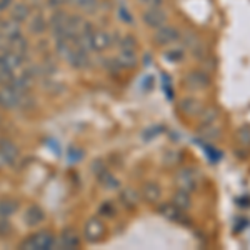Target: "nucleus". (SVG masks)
Instances as JSON below:
<instances>
[{
  "instance_id": "f257e3e1",
  "label": "nucleus",
  "mask_w": 250,
  "mask_h": 250,
  "mask_svg": "<svg viewBox=\"0 0 250 250\" xmlns=\"http://www.w3.org/2000/svg\"><path fill=\"white\" fill-rule=\"evenodd\" d=\"M142 20L147 27L157 30V29H160V27L167 25L168 14L162 9V7H148V9L142 14Z\"/></svg>"
},
{
  "instance_id": "f03ea898",
  "label": "nucleus",
  "mask_w": 250,
  "mask_h": 250,
  "mask_svg": "<svg viewBox=\"0 0 250 250\" xmlns=\"http://www.w3.org/2000/svg\"><path fill=\"white\" fill-rule=\"evenodd\" d=\"M184 83L187 85L188 90H207L210 87L212 80L204 70H192L185 75Z\"/></svg>"
},
{
  "instance_id": "7ed1b4c3",
  "label": "nucleus",
  "mask_w": 250,
  "mask_h": 250,
  "mask_svg": "<svg viewBox=\"0 0 250 250\" xmlns=\"http://www.w3.org/2000/svg\"><path fill=\"white\" fill-rule=\"evenodd\" d=\"M0 105L5 108H19L25 105V94H19L14 88L3 87L0 90Z\"/></svg>"
},
{
  "instance_id": "20e7f679",
  "label": "nucleus",
  "mask_w": 250,
  "mask_h": 250,
  "mask_svg": "<svg viewBox=\"0 0 250 250\" xmlns=\"http://www.w3.org/2000/svg\"><path fill=\"white\" fill-rule=\"evenodd\" d=\"M177 185H179L180 190L193 192L199 187V175L193 168H182V170L177 172Z\"/></svg>"
},
{
  "instance_id": "39448f33",
  "label": "nucleus",
  "mask_w": 250,
  "mask_h": 250,
  "mask_svg": "<svg viewBox=\"0 0 250 250\" xmlns=\"http://www.w3.org/2000/svg\"><path fill=\"white\" fill-rule=\"evenodd\" d=\"M55 244V239L54 235H50L48 232H40V233H35L32 235L29 240H25L22 244L23 249H42V250H47V249H52Z\"/></svg>"
},
{
  "instance_id": "423d86ee",
  "label": "nucleus",
  "mask_w": 250,
  "mask_h": 250,
  "mask_svg": "<svg viewBox=\"0 0 250 250\" xmlns=\"http://www.w3.org/2000/svg\"><path fill=\"white\" fill-rule=\"evenodd\" d=\"M67 62L75 68H85L88 67V52L82 45H79L77 42H74L70 54L67 55Z\"/></svg>"
},
{
  "instance_id": "0eeeda50",
  "label": "nucleus",
  "mask_w": 250,
  "mask_h": 250,
  "mask_svg": "<svg viewBox=\"0 0 250 250\" xmlns=\"http://www.w3.org/2000/svg\"><path fill=\"white\" fill-rule=\"evenodd\" d=\"M83 235L88 242H99L105 235V225L99 219H90L83 227Z\"/></svg>"
},
{
  "instance_id": "6e6552de",
  "label": "nucleus",
  "mask_w": 250,
  "mask_h": 250,
  "mask_svg": "<svg viewBox=\"0 0 250 250\" xmlns=\"http://www.w3.org/2000/svg\"><path fill=\"white\" fill-rule=\"evenodd\" d=\"M112 47V35L105 30H95L92 32L90 39V52H104Z\"/></svg>"
},
{
  "instance_id": "1a4fd4ad",
  "label": "nucleus",
  "mask_w": 250,
  "mask_h": 250,
  "mask_svg": "<svg viewBox=\"0 0 250 250\" xmlns=\"http://www.w3.org/2000/svg\"><path fill=\"white\" fill-rule=\"evenodd\" d=\"M180 39V32L175 29V27L170 25H164L160 29H157L154 40L157 45H168V43H173L175 40Z\"/></svg>"
},
{
  "instance_id": "9d476101",
  "label": "nucleus",
  "mask_w": 250,
  "mask_h": 250,
  "mask_svg": "<svg viewBox=\"0 0 250 250\" xmlns=\"http://www.w3.org/2000/svg\"><path fill=\"white\" fill-rule=\"evenodd\" d=\"M115 63L120 68H125V70H130V68H135L137 63H139V59H137L135 52H127V50H120L119 57H117Z\"/></svg>"
},
{
  "instance_id": "9b49d317",
  "label": "nucleus",
  "mask_w": 250,
  "mask_h": 250,
  "mask_svg": "<svg viewBox=\"0 0 250 250\" xmlns=\"http://www.w3.org/2000/svg\"><path fill=\"white\" fill-rule=\"evenodd\" d=\"M160 195H162V190L155 182H147L142 187V197L148 204H157L160 200Z\"/></svg>"
},
{
  "instance_id": "f8f14e48",
  "label": "nucleus",
  "mask_w": 250,
  "mask_h": 250,
  "mask_svg": "<svg viewBox=\"0 0 250 250\" xmlns=\"http://www.w3.org/2000/svg\"><path fill=\"white\" fill-rule=\"evenodd\" d=\"M159 213H162V217H165L167 220H172V222L184 220V212L180 210V208H177L173 204H162V205H159Z\"/></svg>"
},
{
  "instance_id": "ddd939ff",
  "label": "nucleus",
  "mask_w": 250,
  "mask_h": 250,
  "mask_svg": "<svg viewBox=\"0 0 250 250\" xmlns=\"http://www.w3.org/2000/svg\"><path fill=\"white\" fill-rule=\"evenodd\" d=\"M172 204L175 205L177 208H180L182 212H187L192 208V199H190V192L187 190H179L173 195Z\"/></svg>"
},
{
  "instance_id": "4468645a",
  "label": "nucleus",
  "mask_w": 250,
  "mask_h": 250,
  "mask_svg": "<svg viewBox=\"0 0 250 250\" xmlns=\"http://www.w3.org/2000/svg\"><path fill=\"white\" fill-rule=\"evenodd\" d=\"M180 110L184 112L185 115H200V112L204 110L202 104H200V100H195V99H184L182 102H180Z\"/></svg>"
},
{
  "instance_id": "2eb2a0df",
  "label": "nucleus",
  "mask_w": 250,
  "mask_h": 250,
  "mask_svg": "<svg viewBox=\"0 0 250 250\" xmlns=\"http://www.w3.org/2000/svg\"><path fill=\"white\" fill-rule=\"evenodd\" d=\"M29 15H30V9H29V5H25V3L19 2L10 7V17L14 22H19V23L25 22V20L29 19Z\"/></svg>"
},
{
  "instance_id": "dca6fc26",
  "label": "nucleus",
  "mask_w": 250,
  "mask_h": 250,
  "mask_svg": "<svg viewBox=\"0 0 250 250\" xmlns=\"http://www.w3.org/2000/svg\"><path fill=\"white\" fill-rule=\"evenodd\" d=\"M0 34L7 40H12L14 37L22 34V32H20V23L14 22V20H10V22H2V25H0Z\"/></svg>"
},
{
  "instance_id": "f3484780",
  "label": "nucleus",
  "mask_w": 250,
  "mask_h": 250,
  "mask_svg": "<svg viewBox=\"0 0 250 250\" xmlns=\"http://www.w3.org/2000/svg\"><path fill=\"white\" fill-rule=\"evenodd\" d=\"M10 42V50L14 52V54L20 55V57H23V55L27 54V48H29V42H27V39L23 37L22 34L17 35V37H14Z\"/></svg>"
},
{
  "instance_id": "a211bd4d",
  "label": "nucleus",
  "mask_w": 250,
  "mask_h": 250,
  "mask_svg": "<svg viewBox=\"0 0 250 250\" xmlns=\"http://www.w3.org/2000/svg\"><path fill=\"white\" fill-rule=\"evenodd\" d=\"M0 154L5 159V162L9 164H14L19 159V150L10 142H7V140H3L2 145H0Z\"/></svg>"
},
{
  "instance_id": "6ab92c4d",
  "label": "nucleus",
  "mask_w": 250,
  "mask_h": 250,
  "mask_svg": "<svg viewBox=\"0 0 250 250\" xmlns=\"http://www.w3.org/2000/svg\"><path fill=\"white\" fill-rule=\"evenodd\" d=\"M29 30L32 32V34H35V35L43 34V32L47 30V22H45V19H43L40 14L34 15V17L30 19V22H29Z\"/></svg>"
},
{
  "instance_id": "aec40b11",
  "label": "nucleus",
  "mask_w": 250,
  "mask_h": 250,
  "mask_svg": "<svg viewBox=\"0 0 250 250\" xmlns=\"http://www.w3.org/2000/svg\"><path fill=\"white\" fill-rule=\"evenodd\" d=\"M217 119H219V108L217 107H207L200 112V122H202V125H213Z\"/></svg>"
},
{
  "instance_id": "412c9836",
  "label": "nucleus",
  "mask_w": 250,
  "mask_h": 250,
  "mask_svg": "<svg viewBox=\"0 0 250 250\" xmlns=\"http://www.w3.org/2000/svg\"><path fill=\"white\" fill-rule=\"evenodd\" d=\"M80 244V237L77 235V232L74 230H67L62 235V247L63 249H75Z\"/></svg>"
},
{
  "instance_id": "4be33fe9",
  "label": "nucleus",
  "mask_w": 250,
  "mask_h": 250,
  "mask_svg": "<svg viewBox=\"0 0 250 250\" xmlns=\"http://www.w3.org/2000/svg\"><path fill=\"white\" fill-rule=\"evenodd\" d=\"M25 220L29 222L30 225H37L43 220V212L40 207H30L25 213Z\"/></svg>"
},
{
  "instance_id": "5701e85b",
  "label": "nucleus",
  "mask_w": 250,
  "mask_h": 250,
  "mask_svg": "<svg viewBox=\"0 0 250 250\" xmlns=\"http://www.w3.org/2000/svg\"><path fill=\"white\" fill-rule=\"evenodd\" d=\"M120 197H122V202L127 205V207H134V205H137V202H139V195H137V192L132 190V188H125Z\"/></svg>"
},
{
  "instance_id": "b1692460",
  "label": "nucleus",
  "mask_w": 250,
  "mask_h": 250,
  "mask_svg": "<svg viewBox=\"0 0 250 250\" xmlns=\"http://www.w3.org/2000/svg\"><path fill=\"white\" fill-rule=\"evenodd\" d=\"M135 47H137V40L132 37V35H124L119 42V48L120 50H127V52H135Z\"/></svg>"
},
{
  "instance_id": "393cba45",
  "label": "nucleus",
  "mask_w": 250,
  "mask_h": 250,
  "mask_svg": "<svg viewBox=\"0 0 250 250\" xmlns=\"http://www.w3.org/2000/svg\"><path fill=\"white\" fill-rule=\"evenodd\" d=\"M15 207H17V204L12 202V200H2L0 202V215H10V213L15 212Z\"/></svg>"
},
{
  "instance_id": "a878e982",
  "label": "nucleus",
  "mask_w": 250,
  "mask_h": 250,
  "mask_svg": "<svg viewBox=\"0 0 250 250\" xmlns=\"http://www.w3.org/2000/svg\"><path fill=\"white\" fill-rule=\"evenodd\" d=\"M100 180H102V184L105 185L107 188H117V187H119V180H117L115 177H112L107 170H104V175L100 177Z\"/></svg>"
},
{
  "instance_id": "bb28decb",
  "label": "nucleus",
  "mask_w": 250,
  "mask_h": 250,
  "mask_svg": "<svg viewBox=\"0 0 250 250\" xmlns=\"http://www.w3.org/2000/svg\"><path fill=\"white\" fill-rule=\"evenodd\" d=\"M165 57L170 59L172 62H179V60L184 59V52L180 50V48H173V50H170V52H167V54H165Z\"/></svg>"
},
{
  "instance_id": "cd10ccee",
  "label": "nucleus",
  "mask_w": 250,
  "mask_h": 250,
  "mask_svg": "<svg viewBox=\"0 0 250 250\" xmlns=\"http://www.w3.org/2000/svg\"><path fill=\"white\" fill-rule=\"evenodd\" d=\"M239 139L244 145H250V130L249 128H242L239 132Z\"/></svg>"
},
{
  "instance_id": "c85d7f7f",
  "label": "nucleus",
  "mask_w": 250,
  "mask_h": 250,
  "mask_svg": "<svg viewBox=\"0 0 250 250\" xmlns=\"http://www.w3.org/2000/svg\"><path fill=\"white\" fill-rule=\"evenodd\" d=\"M9 232H10V224L7 220L0 219V235H5Z\"/></svg>"
},
{
  "instance_id": "c756f323",
  "label": "nucleus",
  "mask_w": 250,
  "mask_h": 250,
  "mask_svg": "<svg viewBox=\"0 0 250 250\" xmlns=\"http://www.w3.org/2000/svg\"><path fill=\"white\" fill-rule=\"evenodd\" d=\"M119 15H120V19H124L125 20V23H132V17H130V14H128V10L127 9H120L119 10Z\"/></svg>"
},
{
  "instance_id": "7c9ffc66",
  "label": "nucleus",
  "mask_w": 250,
  "mask_h": 250,
  "mask_svg": "<svg viewBox=\"0 0 250 250\" xmlns=\"http://www.w3.org/2000/svg\"><path fill=\"white\" fill-rule=\"evenodd\" d=\"M102 213H107L108 217H112V215H115V208L112 207L110 204H104L102 205V210H100Z\"/></svg>"
},
{
  "instance_id": "2f4dec72",
  "label": "nucleus",
  "mask_w": 250,
  "mask_h": 250,
  "mask_svg": "<svg viewBox=\"0 0 250 250\" xmlns=\"http://www.w3.org/2000/svg\"><path fill=\"white\" fill-rule=\"evenodd\" d=\"M12 2H14V0H0V12L9 10L12 7Z\"/></svg>"
},
{
  "instance_id": "473e14b6",
  "label": "nucleus",
  "mask_w": 250,
  "mask_h": 250,
  "mask_svg": "<svg viewBox=\"0 0 250 250\" xmlns=\"http://www.w3.org/2000/svg\"><path fill=\"white\" fill-rule=\"evenodd\" d=\"M142 2L148 7H160L162 5V0H142Z\"/></svg>"
}]
</instances>
